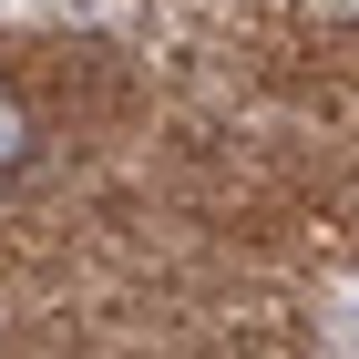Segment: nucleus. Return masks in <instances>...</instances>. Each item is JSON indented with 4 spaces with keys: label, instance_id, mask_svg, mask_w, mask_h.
Listing matches in <instances>:
<instances>
[{
    "label": "nucleus",
    "instance_id": "1",
    "mask_svg": "<svg viewBox=\"0 0 359 359\" xmlns=\"http://www.w3.org/2000/svg\"><path fill=\"white\" fill-rule=\"evenodd\" d=\"M31 144H41V123H31L21 93L0 83V175H21V165H31Z\"/></svg>",
    "mask_w": 359,
    "mask_h": 359
}]
</instances>
